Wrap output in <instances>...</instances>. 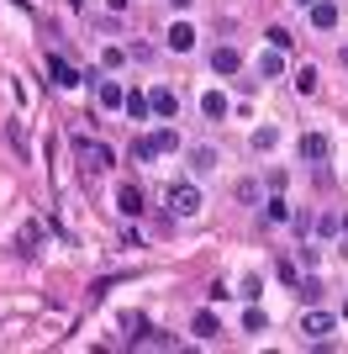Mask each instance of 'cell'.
Instances as JSON below:
<instances>
[{
    "mask_svg": "<svg viewBox=\"0 0 348 354\" xmlns=\"http://www.w3.org/2000/svg\"><path fill=\"white\" fill-rule=\"evenodd\" d=\"M169 212H174V217H195V212H201V185L174 180V185H169Z\"/></svg>",
    "mask_w": 348,
    "mask_h": 354,
    "instance_id": "obj_1",
    "label": "cell"
},
{
    "mask_svg": "<svg viewBox=\"0 0 348 354\" xmlns=\"http://www.w3.org/2000/svg\"><path fill=\"white\" fill-rule=\"evenodd\" d=\"M79 159H85V169H111L116 153L106 143H90V138H79Z\"/></svg>",
    "mask_w": 348,
    "mask_h": 354,
    "instance_id": "obj_2",
    "label": "cell"
},
{
    "mask_svg": "<svg viewBox=\"0 0 348 354\" xmlns=\"http://www.w3.org/2000/svg\"><path fill=\"white\" fill-rule=\"evenodd\" d=\"M48 74H53V85H64V90H69V85H79V80H85V74L74 69L69 59H58V53H48Z\"/></svg>",
    "mask_w": 348,
    "mask_h": 354,
    "instance_id": "obj_3",
    "label": "cell"
},
{
    "mask_svg": "<svg viewBox=\"0 0 348 354\" xmlns=\"http://www.w3.org/2000/svg\"><path fill=\"white\" fill-rule=\"evenodd\" d=\"M296 148H301V159H311V164H322V159H327V153H333V143H327V133H306V138H301V143H296Z\"/></svg>",
    "mask_w": 348,
    "mask_h": 354,
    "instance_id": "obj_4",
    "label": "cell"
},
{
    "mask_svg": "<svg viewBox=\"0 0 348 354\" xmlns=\"http://www.w3.org/2000/svg\"><path fill=\"white\" fill-rule=\"evenodd\" d=\"M148 106H153V117H174V111H180V95H174L169 85H159V90H148Z\"/></svg>",
    "mask_w": 348,
    "mask_h": 354,
    "instance_id": "obj_5",
    "label": "cell"
},
{
    "mask_svg": "<svg viewBox=\"0 0 348 354\" xmlns=\"http://www.w3.org/2000/svg\"><path fill=\"white\" fill-rule=\"evenodd\" d=\"M333 328H338V317H333V312H306V317H301V333H311V339L333 333Z\"/></svg>",
    "mask_w": 348,
    "mask_h": 354,
    "instance_id": "obj_6",
    "label": "cell"
},
{
    "mask_svg": "<svg viewBox=\"0 0 348 354\" xmlns=\"http://www.w3.org/2000/svg\"><path fill=\"white\" fill-rule=\"evenodd\" d=\"M243 69V53H238V48H217V53H211V74H238Z\"/></svg>",
    "mask_w": 348,
    "mask_h": 354,
    "instance_id": "obj_7",
    "label": "cell"
},
{
    "mask_svg": "<svg viewBox=\"0 0 348 354\" xmlns=\"http://www.w3.org/2000/svg\"><path fill=\"white\" fill-rule=\"evenodd\" d=\"M311 27H317V32L338 27V6H333V0H317V6H311Z\"/></svg>",
    "mask_w": 348,
    "mask_h": 354,
    "instance_id": "obj_8",
    "label": "cell"
},
{
    "mask_svg": "<svg viewBox=\"0 0 348 354\" xmlns=\"http://www.w3.org/2000/svg\"><path fill=\"white\" fill-rule=\"evenodd\" d=\"M169 48L174 53H190V48H195V27H190V21H174L169 27Z\"/></svg>",
    "mask_w": 348,
    "mask_h": 354,
    "instance_id": "obj_9",
    "label": "cell"
},
{
    "mask_svg": "<svg viewBox=\"0 0 348 354\" xmlns=\"http://www.w3.org/2000/svg\"><path fill=\"white\" fill-rule=\"evenodd\" d=\"M190 333H195V339H217V333H222L217 312H195V317H190Z\"/></svg>",
    "mask_w": 348,
    "mask_h": 354,
    "instance_id": "obj_10",
    "label": "cell"
},
{
    "mask_svg": "<svg viewBox=\"0 0 348 354\" xmlns=\"http://www.w3.org/2000/svg\"><path fill=\"white\" fill-rule=\"evenodd\" d=\"M122 111H127L132 122H148V117H153V106H148V95H143V90H132L127 101H122Z\"/></svg>",
    "mask_w": 348,
    "mask_h": 354,
    "instance_id": "obj_11",
    "label": "cell"
},
{
    "mask_svg": "<svg viewBox=\"0 0 348 354\" xmlns=\"http://www.w3.org/2000/svg\"><path fill=\"white\" fill-rule=\"evenodd\" d=\"M116 207L127 212V217H137V212H143V191H137V185H122V191H116Z\"/></svg>",
    "mask_w": 348,
    "mask_h": 354,
    "instance_id": "obj_12",
    "label": "cell"
},
{
    "mask_svg": "<svg viewBox=\"0 0 348 354\" xmlns=\"http://www.w3.org/2000/svg\"><path fill=\"white\" fill-rule=\"evenodd\" d=\"M201 111L211 122H222V117H227V95H222V90H206V95H201Z\"/></svg>",
    "mask_w": 348,
    "mask_h": 354,
    "instance_id": "obj_13",
    "label": "cell"
},
{
    "mask_svg": "<svg viewBox=\"0 0 348 354\" xmlns=\"http://www.w3.org/2000/svg\"><path fill=\"white\" fill-rule=\"evenodd\" d=\"M95 95H101V106H106V111H111V106H122V101H127V90L116 85V80H101V90H95Z\"/></svg>",
    "mask_w": 348,
    "mask_h": 354,
    "instance_id": "obj_14",
    "label": "cell"
},
{
    "mask_svg": "<svg viewBox=\"0 0 348 354\" xmlns=\"http://www.w3.org/2000/svg\"><path fill=\"white\" fill-rule=\"evenodd\" d=\"M280 69H285V59H280V48H269V53H259V74H264V80H275Z\"/></svg>",
    "mask_w": 348,
    "mask_h": 354,
    "instance_id": "obj_15",
    "label": "cell"
},
{
    "mask_svg": "<svg viewBox=\"0 0 348 354\" xmlns=\"http://www.w3.org/2000/svg\"><path fill=\"white\" fill-rule=\"evenodd\" d=\"M264 217H269V222H290V201H285V196H269V207H264Z\"/></svg>",
    "mask_w": 348,
    "mask_h": 354,
    "instance_id": "obj_16",
    "label": "cell"
},
{
    "mask_svg": "<svg viewBox=\"0 0 348 354\" xmlns=\"http://www.w3.org/2000/svg\"><path fill=\"white\" fill-rule=\"evenodd\" d=\"M296 90H301V95H311V90H317V69H311V64H301V69H296Z\"/></svg>",
    "mask_w": 348,
    "mask_h": 354,
    "instance_id": "obj_17",
    "label": "cell"
},
{
    "mask_svg": "<svg viewBox=\"0 0 348 354\" xmlns=\"http://www.w3.org/2000/svg\"><path fill=\"white\" fill-rule=\"evenodd\" d=\"M153 148H159V153H169V148H180V133H174V127H159V133H153Z\"/></svg>",
    "mask_w": 348,
    "mask_h": 354,
    "instance_id": "obj_18",
    "label": "cell"
},
{
    "mask_svg": "<svg viewBox=\"0 0 348 354\" xmlns=\"http://www.w3.org/2000/svg\"><path fill=\"white\" fill-rule=\"evenodd\" d=\"M190 164H195V169H211V164H217V153H211V148H190Z\"/></svg>",
    "mask_w": 348,
    "mask_h": 354,
    "instance_id": "obj_19",
    "label": "cell"
},
{
    "mask_svg": "<svg viewBox=\"0 0 348 354\" xmlns=\"http://www.w3.org/2000/svg\"><path fill=\"white\" fill-rule=\"evenodd\" d=\"M153 153H159V148H153V138H137V143H132V159H153Z\"/></svg>",
    "mask_w": 348,
    "mask_h": 354,
    "instance_id": "obj_20",
    "label": "cell"
},
{
    "mask_svg": "<svg viewBox=\"0 0 348 354\" xmlns=\"http://www.w3.org/2000/svg\"><path fill=\"white\" fill-rule=\"evenodd\" d=\"M317 233H322V238H333V233H343V217H333V212H327V217L317 222Z\"/></svg>",
    "mask_w": 348,
    "mask_h": 354,
    "instance_id": "obj_21",
    "label": "cell"
},
{
    "mask_svg": "<svg viewBox=\"0 0 348 354\" xmlns=\"http://www.w3.org/2000/svg\"><path fill=\"white\" fill-rule=\"evenodd\" d=\"M243 328H248V333H264V312L248 307V312H243Z\"/></svg>",
    "mask_w": 348,
    "mask_h": 354,
    "instance_id": "obj_22",
    "label": "cell"
},
{
    "mask_svg": "<svg viewBox=\"0 0 348 354\" xmlns=\"http://www.w3.org/2000/svg\"><path fill=\"white\" fill-rule=\"evenodd\" d=\"M290 43H296V37H290V32L285 27H269V48H280V53H285V48Z\"/></svg>",
    "mask_w": 348,
    "mask_h": 354,
    "instance_id": "obj_23",
    "label": "cell"
},
{
    "mask_svg": "<svg viewBox=\"0 0 348 354\" xmlns=\"http://www.w3.org/2000/svg\"><path fill=\"white\" fill-rule=\"evenodd\" d=\"M296 286H301L306 301H322V281H296Z\"/></svg>",
    "mask_w": 348,
    "mask_h": 354,
    "instance_id": "obj_24",
    "label": "cell"
},
{
    "mask_svg": "<svg viewBox=\"0 0 348 354\" xmlns=\"http://www.w3.org/2000/svg\"><path fill=\"white\" fill-rule=\"evenodd\" d=\"M101 64H106V69H122V64H127V53H122V48H106Z\"/></svg>",
    "mask_w": 348,
    "mask_h": 354,
    "instance_id": "obj_25",
    "label": "cell"
},
{
    "mask_svg": "<svg viewBox=\"0 0 348 354\" xmlns=\"http://www.w3.org/2000/svg\"><path fill=\"white\" fill-rule=\"evenodd\" d=\"M253 148H275V127H259V133H253Z\"/></svg>",
    "mask_w": 348,
    "mask_h": 354,
    "instance_id": "obj_26",
    "label": "cell"
},
{
    "mask_svg": "<svg viewBox=\"0 0 348 354\" xmlns=\"http://www.w3.org/2000/svg\"><path fill=\"white\" fill-rule=\"evenodd\" d=\"M290 6H317V0H290Z\"/></svg>",
    "mask_w": 348,
    "mask_h": 354,
    "instance_id": "obj_27",
    "label": "cell"
},
{
    "mask_svg": "<svg viewBox=\"0 0 348 354\" xmlns=\"http://www.w3.org/2000/svg\"><path fill=\"white\" fill-rule=\"evenodd\" d=\"M174 6H180V11H185V6H190V0H174Z\"/></svg>",
    "mask_w": 348,
    "mask_h": 354,
    "instance_id": "obj_28",
    "label": "cell"
},
{
    "mask_svg": "<svg viewBox=\"0 0 348 354\" xmlns=\"http://www.w3.org/2000/svg\"><path fill=\"white\" fill-rule=\"evenodd\" d=\"M343 64H348V43H343Z\"/></svg>",
    "mask_w": 348,
    "mask_h": 354,
    "instance_id": "obj_29",
    "label": "cell"
},
{
    "mask_svg": "<svg viewBox=\"0 0 348 354\" xmlns=\"http://www.w3.org/2000/svg\"><path fill=\"white\" fill-rule=\"evenodd\" d=\"M343 317H348V301H343Z\"/></svg>",
    "mask_w": 348,
    "mask_h": 354,
    "instance_id": "obj_30",
    "label": "cell"
},
{
    "mask_svg": "<svg viewBox=\"0 0 348 354\" xmlns=\"http://www.w3.org/2000/svg\"><path fill=\"white\" fill-rule=\"evenodd\" d=\"M343 233H348V217H343Z\"/></svg>",
    "mask_w": 348,
    "mask_h": 354,
    "instance_id": "obj_31",
    "label": "cell"
}]
</instances>
